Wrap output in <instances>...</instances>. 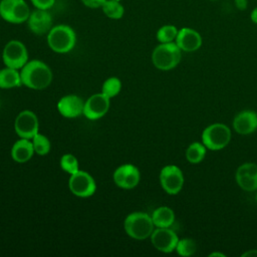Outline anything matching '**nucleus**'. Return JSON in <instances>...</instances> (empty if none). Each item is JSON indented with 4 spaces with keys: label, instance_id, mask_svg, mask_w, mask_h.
<instances>
[{
    "label": "nucleus",
    "instance_id": "f257e3e1",
    "mask_svg": "<svg viewBox=\"0 0 257 257\" xmlns=\"http://www.w3.org/2000/svg\"><path fill=\"white\" fill-rule=\"evenodd\" d=\"M22 84L28 88L41 90L49 86L52 81L53 74L49 66L41 60L28 61L21 68Z\"/></svg>",
    "mask_w": 257,
    "mask_h": 257
},
{
    "label": "nucleus",
    "instance_id": "f03ea898",
    "mask_svg": "<svg viewBox=\"0 0 257 257\" xmlns=\"http://www.w3.org/2000/svg\"><path fill=\"white\" fill-rule=\"evenodd\" d=\"M75 43L76 34L69 25H55L47 33V44L56 53H67L71 51Z\"/></svg>",
    "mask_w": 257,
    "mask_h": 257
},
{
    "label": "nucleus",
    "instance_id": "7ed1b4c3",
    "mask_svg": "<svg viewBox=\"0 0 257 257\" xmlns=\"http://www.w3.org/2000/svg\"><path fill=\"white\" fill-rule=\"evenodd\" d=\"M123 227L126 234L136 240H145L151 237L155 230L152 216L144 212H134L127 215Z\"/></svg>",
    "mask_w": 257,
    "mask_h": 257
},
{
    "label": "nucleus",
    "instance_id": "20e7f679",
    "mask_svg": "<svg viewBox=\"0 0 257 257\" xmlns=\"http://www.w3.org/2000/svg\"><path fill=\"white\" fill-rule=\"evenodd\" d=\"M182 50L176 42L160 43L152 53L153 64L161 70L175 68L181 61Z\"/></svg>",
    "mask_w": 257,
    "mask_h": 257
},
{
    "label": "nucleus",
    "instance_id": "39448f33",
    "mask_svg": "<svg viewBox=\"0 0 257 257\" xmlns=\"http://www.w3.org/2000/svg\"><path fill=\"white\" fill-rule=\"evenodd\" d=\"M231 141L230 128L220 122L208 125L202 133V143L211 151L224 149Z\"/></svg>",
    "mask_w": 257,
    "mask_h": 257
},
{
    "label": "nucleus",
    "instance_id": "423d86ee",
    "mask_svg": "<svg viewBox=\"0 0 257 257\" xmlns=\"http://www.w3.org/2000/svg\"><path fill=\"white\" fill-rule=\"evenodd\" d=\"M31 11L25 0H1L0 16L12 24L24 23L28 20Z\"/></svg>",
    "mask_w": 257,
    "mask_h": 257
},
{
    "label": "nucleus",
    "instance_id": "0eeeda50",
    "mask_svg": "<svg viewBox=\"0 0 257 257\" xmlns=\"http://www.w3.org/2000/svg\"><path fill=\"white\" fill-rule=\"evenodd\" d=\"M2 59L7 67L22 68L28 62L27 48L19 40H10L3 48Z\"/></svg>",
    "mask_w": 257,
    "mask_h": 257
},
{
    "label": "nucleus",
    "instance_id": "6e6552de",
    "mask_svg": "<svg viewBox=\"0 0 257 257\" xmlns=\"http://www.w3.org/2000/svg\"><path fill=\"white\" fill-rule=\"evenodd\" d=\"M160 183L166 193L177 195L184 186L183 172L175 165L165 166L160 172Z\"/></svg>",
    "mask_w": 257,
    "mask_h": 257
},
{
    "label": "nucleus",
    "instance_id": "1a4fd4ad",
    "mask_svg": "<svg viewBox=\"0 0 257 257\" xmlns=\"http://www.w3.org/2000/svg\"><path fill=\"white\" fill-rule=\"evenodd\" d=\"M68 187L73 195L80 198L90 197L96 190V184L92 176L83 171H77L70 175Z\"/></svg>",
    "mask_w": 257,
    "mask_h": 257
},
{
    "label": "nucleus",
    "instance_id": "9d476101",
    "mask_svg": "<svg viewBox=\"0 0 257 257\" xmlns=\"http://www.w3.org/2000/svg\"><path fill=\"white\" fill-rule=\"evenodd\" d=\"M14 128L20 138L31 140L39 128V122L36 114L31 110H22L15 118Z\"/></svg>",
    "mask_w": 257,
    "mask_h": 257
},
{
    "label": "nucleus",
    "instance_id": "9b49d317",
    "mask_svg": "<svg viewBox=\"0 0 257 257\" xmlns=\"http://www.w3.org/2000/svg\"><path fill=\"white\" fill-rule=\"evenodd\" d=\"M110 98L102 92L92 94L84 102L83 114L90 120H95L102 117L109 109Z\"/></svg>",
    "mask_w": 257,
    "mask_h": 257
},
{
    "label": "nucleus",
    "instance_id": "f8f14e48",
    "mask_svg": "<svg viewBox=\"0 0 257 257\" xmlns=\"http://www.w3.org/2000/svg\"><path fill=\"white\" fill-rule=\"evenodd\" d=\"M112 178L117 187L130 190L138 186L141 180V174L135 165L124 164L116 168V170L113 172Z\"/></svg>",
    "mask_w": 257,
    "mask_h": 257
},
{
    "label": "nucleus",
    "instance_id": "ddd939ff",
    "mask_svg": "<svg viewBox=\"0 0 257 257\" xmlns=\"http://www.w3.org/2000/svg\"><path fill=\"white\" fill-rule=\"evenodd\" d=\"M151 241L153 246L163 252L171 253L176 250V246L179 241V237L174 230L169 228H157L151 235Z\"/></svg>",
    "mask_w": 257,
    "mask_h": 257
},
{
    "label": "nucleus",
    "instance_id": "4468645a",
    "mask_svg": "<svg viewBox=\"0 0 257 257\" xmlns=\"http://www.w3.org/2000/svg\"><path fill=\"white\" fill-rule=\"evenodd\" d=\"M26 22L29 30L36 35L47 34L53 27L51 13L48 10L43 9L36 8L34 11H32Z\"/></svg>",
    "mask_w": 257,
    "mask_h": 257
},
{
    "label": "nucleus",
    "instance_id": "2eb2a0df",
    "mask_svg": "<svg viewBox=\"0 0 257 257\" xmlns=\"http://www.w3.org/2000/svg\"><path fill=\"white\" fill-rule=\"evenodd\" d=\"M175 42L182 51L193 52L202 46L201 34L193 28L183 27L179 29Z\"/></svg>",
    "mask_w": 257,
    "mask_h": 257
},
{
    "label": "nucleus",
    "instance_id": "dca6fc26",
    "mask_svg": "<svg viewBox=\"0 0 257 257\" xmlns=\"http://www.w3.org/2000/svg\"><path fill=\"white\" fill-rule=\"evenodd\" d=\"M84 101L75 94H68L61 97L57 102V109L61 115L68 118L77 117L83 114Z\"/></svg>",
    "mask_w": 257,
    "mask_h": 257
},
{
    "label": "nucleus",
    "instance_id": "f3484780",
    "mask_svg": "<svg viewBox=\"0 0 257 257\" xmlns=\"http://www.w3.org/2000/svg\"><path fill=\"white\" fill-rule=\"evenodd\" d=\"M233 128L240 135H249L257 128V113L251 109L238 112L233 119Z\"/></svg>",
    "mask_w": 257,
    "mask_h": 257
},
{
    "label": "nucleus",
    "instance_id": "a211bd4d",
    "mask_svg": "<svg viewBox=\"0 0 257 257\" xmlns=\"http://www.w3.org/2000/svg\"><path fill=\"white\" fill-rule=\"evenodd\" d=\"M33 144L29 139L21 138L14 143L11 149V157L16 163H26L28 162L34 154Z\"/></svg>",
    "mask_w": 257,
    "mask_h": 257
},
{
    "label": "nucleus",
    "instance_id": "6ab92c4d",
    "mask_svg": "<svg viewBox=\"0 0 257 257\" xmlns=\"http://www.w3.org/2000/svg\"><path fill=\"white\" fill-rule=\"evenodd\" d=\"M152 219H153L155 227L169 228L175 222V213L171 208H169L167 206H162V207L157 208L153 212Z\"/></svg>",
    "mask_w": 257,
    "mask_h": 257
},
{
    "label": "nucleus",
    "instance_id": "aec40b11",
    "mask_svg": "<svg viewBox=\"0 0 257 257\" xmlns=\"http://www.w3.org/2000/svg\"><path fill=\"white\" fill-rule=\"evenodd\" d=\"M22 83L18 69L7 67L0 70V88H14Z\"/></svg>",
    "mask_w": 257,
    "mask_h": 257
},
{
    "label": "nucleus",
    "instance_id": "412c9836",
    "mask_svg": "<svg viewBox=\"0 0 257 257\" xmlns=\"http://www.w3.org/2000/svg\"><path fill=\"white\" fill-rule=\"evenodd\" d=\"M206 147L203 143L194 142L186 150V159L191 164L201 163L206 156Z\"/></svg>",
    "mask_w": 257,
    "mask_h": 257
},
{
    "label": "nucleus",
    "instance_id": "4be33fe9",
    "mask_svg": "<svg viewBox=\"0 0 257 257\" xmlns=\"http://www.w3.org/2000/svg\"><path fill=\"white\" fill-rule=\"evenodd\" d=\"M103 14L110 19H120L124 14V7L117 0H106L101 6Z\"/></svg>",
    "mask_w": 257,
    "mask_h": 257
},
{
    "label": "nucleus",
    "instance_id": "5701e85b",
    "mask_svg": "<svg viewBox=\"0 0 257 257\" xmlns=\"http://www.w3.org/2000/svg\"><path fill=\"white\" fill-rule=\"evenodd\" d=\"M179 29L172 24H166L160 27L157 31V39L160 43L174 42L176 40Z\"/></svg>",
    "mask_w": 257,
    "mask_h": 257
},
{
    "label": "nucleus",
    "instance_id": "b1692460",
    "mask_svg": "<svg viewBox=\"0 0 257 257\" xmlns=\"http://www.w3.org/2000/svg\"><path fill=\"white\" fill-rule=\"evenodd\" d=\"M236 182L238 186L247 192L257 191V175L236 174Z\"/></svg>",
    "mask_w": 257,
    "mask_h": 257
},
{
    "label": "nucleus",
    "instance_id": "393cba45",
    "mask_svg": "<svg viewBox=\"0 0 257 257\" xmlns=\"http://www.w3.org/2000/svg\"><path fill=\"white\" fill-rule=\"evenodd\" d=\"M176 251L179 255L184 257L192 256L197 251V243L195 240L191 238L179 239L178 244L176 246Z\"/></svg>",
    "mask_w": 257,
    "mask_h": 257
},
{
    "label": "nucleus",
    "instance_id": "a878e982",
    "mask_svg": "<svg viewBox=\"0 0 257 257\" xmlns=\"http://www.w3.org/2000/svg\"><path fill=\"white\" fill-rule=\"evenodd\" d=\"M121 89V81L117 77H109L102 84L101 92L106 95L108 98L116 96Z\"/></svg>",
    "mask_w": 257,
    "mask_h": 257
},
{
    "label": "nucleus",
    "instance_id": "bb28decb",
    "mask_svg": "<svg viewBox=\"0 0 257 257\" xmlns=\"http://www.w3.org/2000/svg\"><path fill=\"white\" fill-rule=\"evenodd\" d=\"M34 152L39 156H45L50 151V142L46 136L37 133L32 139Z\"/></svg>",
    "mask_w": 257,
    "mask_h": 257
},
{
    "label": "nucleus",
    "instance_id": "cd10ccee",
    "mask_svg": "<svg viewBox=\"0 0 257 257\" xmlns=\"http://www.w3.org/2000/svg\"><path fill=\"white\" fill-rule=\"evenodd\" d=\"M60 167L64 172L68 173L69 175H72V174L76 173L77 171H79L78 161H77L76 157L73 156L72 154H65L61 157Z\"/></svg>",
    "mask_w": 257,
    "mask_h": 257
},
{
    "label": "nucleus",
    "instance_id": "c85d7f7f",
    "mask_svg": "<svg viewBox=\"0 0 257 257\" xmlns=\"http://www.w3.org/2000/svg\"><path fill=\"white\" fill-rule=\"evenodd\" d=\"M56 0H30L32 5L37 9L49 10L54 4Z\"/></svg>",
    "mask_w": 257,
    "mask_h": 257
},
{
    "label": "nucleus",
    "instance_id": "c756f323",
    "mask_svg": "<svg viewBox=\"0 0 257 257\" xmlns=\"http://www.w3.org/2000/svg\"><path fill=\"white\" fill-rule=\"evenodd\" d=\"M80 1L84 6L95 9V8H101V6L106 0H80Z\"/></svg>",
    "mask_w": 257,
    "mask_h": 257
},
{
    "label": "nucleus",
    "instance_id": "7c9ffc66",
    "mask_svg": "<svg viewBox=\"0 0 257 257\" xmlns=\"http://www.w3.org/2000/svg\"><path fill=\"white\" fill-rule=\"evenodd\" d=\"M234 3H235V6L238 10H245L247 8V5H248V1L247 0H234Z\"/></svg>",
    "mask_w": 257,
    "mask_h": 257
},
{
    "label": "nucleus",
    "instance_id": "2f4dec72",
    "mask_svg": "<svg viewBox=\"0 0 257 257\" xmlns=\"http://www.w3.org/2000/svg\"><path fill=\"white\" fill-rule=\"evenodd\" d=\"M242 257H257V249H251L242 254Z\"/></svg>",
    "mask_w": 257,
    "mask_h": 257
},
{
    "label": "nucleus",
    "instance_id": "473e14b6",
    "mask_svg": "<svg viewBox=\"0 0 257 257\" xmlns=\"http://www.w3.org/2000/svg\"><path fill=\"white\" fill-rule=\"evenodd\" d=\"M250 18H251V20H252L253 23L257 24V7H255V8L251 11Z\"/></svg>",
    "mask_w": 257,
    "mask_h": 257
},
{
    "label": "nucleus",
    "instance_id": "72a5a7b5",
    "mask_svg": "<svg viewBox=\"0 0 257 257\" xmlns=\"http://www.w3.org/2000/svg\"><path fill=\"white\" fill-rule=\"evenodd\" d=\"M209 256H210V257H216V256H218V257H226L225 254L220 253V252H212V253L209 254Z\"/></svg>",
    "mask_w": 257,
    "mask_h": 257
},
{
    "label": "nucleus",
    "instance_id": "f704fd0d",
    "mask_svg": "<svg viewBox=\"0 0 257 257\" xmlns=\"http://www.w3.org/2000/svg\"><path fill=\"white\" fill-rule=\"evenodd\" d=\"M256 202H257V193H256Z\"/></svg>",
    "mask_w": 257,
    "mask_h": 257
},
{
    "label": "nucleus",
    "instance_id": "c9c22d12",
    "mask_svg": "<svg viewBox=\"0 0 257 257\" xmlns=\"http://www.w3.org/2000/svg\"><path fill=\"white\" fill-rule=\"evenodd\" d=\"M209 1H217V0H209Z\"/></svg>",
    "mask_w": 257,
    "mask_h": 257
},
{
    "label": "nucleus",
    "instance_id": "e433bc0d",
    "mask_svg": "<svg viewBox=\"0 0 257 257\" xmlns=\"http://www.w3.org/2000/svg\"><path fill=\"white\" fill-rule=\"evenodd\" d=\"M117 1H121V0H117Z\"/></svg>",
    "mask_w": 257,
    "mask_h": 257
}]
</instances>
